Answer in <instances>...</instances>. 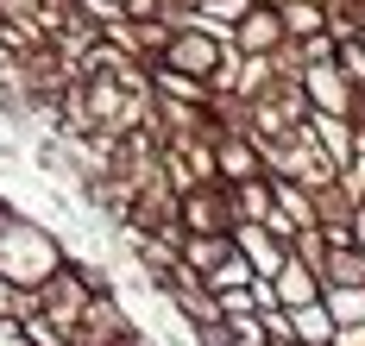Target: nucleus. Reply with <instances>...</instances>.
<instances>
[{"label":"nucleus","mask_w":365,"mask_h":346,"mask_svg":"<svg viewBox=\"0 0 365 346\" xmlns=\"http://www.w3.org/2000/svg\"><path fill=\"white\" fill-rule=\"evenodd\" d=\"M108 6H120V13H126V0H108Z\"/></svg>","instance_id":"15"},{"label":"nucleus","mask_w":365,"mask_h":346,"mask_svg":"<svg viewBox=\"0 0 365 346\" xmlns=\"http://www.w3.org/2000/svg\"><path fill=\"white\" fill-rule=\"evenodd\" d=\"M322 308L334 315V334L359 327L365 321V283H322Z\"/></svg>","instance_id":"9"},{"label":"nucleus","mask_w":365,"mask_h":346,"mask_svg":"<svg viewBox=\"0 0 365 346\" xmlns=\"http://www.w3.org/2000/svg\"><path fill=\"white\" fill-rule=\"evenodd\" d=\"M227 239H233V252L252 265V277H271V271L284 265V252H290V246H284V239H277L271 227H246V221L227 233Z\"/></svg>","instance_id":"6"},{"label":"nucleus","mask_w":365,"mask_h":346,"mask_svg":"<svg viewBox=\"0 0 365 346\" xmlns=\"http://www.w3.org/2000/svg\"><path fill=\"white\" fill-rule=\"evenodd\" d=\"M296 88H302V108L309 114H334V120H353V82L340 76L334 63H302L296 70Z\"/></svg>","instance_id":"2"},{"label":"nucleus","mask_w":365,"mask_h":346,"mask_svg":"<svg viewBox=\"0 0 365 346\" xmlns=\"http://www.w3.org/2000/svg\"><path fill=\"white\" fill-rule=\"evenodd\" d=\"M240 283H252V265H246L240 252H227V258L202 277V290H208V296H220V290H240Z\"/></svg>","instance_id":"12"},{"label":"nucleus","mask_w":365,"mask_h":346,"mask_svg":"<svg viewBox=\"0 0 365 346\" xmlns=\"http://www.w3.org/2000/svg\"><path fill=\"white\" fill-rule=\"evenodd\" d=\"M26 308H32V290H19V283L0 277V321H19Z\"/></svg>","instance_id":"13"},{"label":"nucleus","mask_w":365,"mask_h":346,"mask_svg":"<svg viewBox=\"0 0 365 346\" xmlns=\"http://www.w3.org/2000/svg\"><path fill=\"white\" fill-rule=\"evenodd\" d=\"M334 346H365V321H359V327H340V334H334Z\"/></svg>","instance_id":"14"},{"label":"nucleus","mask_w":365,"mask_h":346,"mask_svg":"<svg viewBox=\"0 0 365 346\" xmlns=\"http://www.w3.org/2000/svg\"><path fill=\"white\" fill-rule=\"evenodd\" d=\"M220 51H227V44H215L208 32H195V26H177L158 63H170V70H182V76H195V82H215V70H220Z\"/></svg>","instance_id":"3"},{"label":"nucleus","mask_w":365,"mask_h":346,"mask_svg":"<svg viewBox=\"0 0 365 346\" xmlns=\"http://www.w3.org/2000/svg\"><path fill=\"white\" fill-rule=\"evenodd\" d=\"M63 258H70V252H63V233H51L44 221H32V214L6 195V208H0V277L19 283V290H38Z\"/></svg>","instance_id":"1"},{"label":"nucleus","mask_w":365,"mask_h":346,"mask_svg":"<svg viewBox=\"0 0 365 346\" xmlns=\"http://www.w3.org/2000/svg\"><path fill=\"white\" fill-rule=\"evenodd\" d=\"M284 19H277V6H264V0H252L240 19H233V51L240 57H277L284 51Z\"/></svg>","instance_id":"4"},{"label":"nucleus","mask_w":365,"mask_h":346,"mask_svg":"<svg viewBox=\"0 0 365 346\" xmlns=\"http://www.w3.org/2000/svg\"><path fill=\"white\" fill-rule=\"evenodd\" d=\"M334 70H340V76L353 82V95H365V38H359V32L334 44Z\"/></svg>","instance_id":"11"},{"label":"nucleus","mask_w":365,"mask_h":346,"mask_svg":"<svg viewBox=\"0 0 365 346\" xmlns=\"http://www.w3.org/2000/svg\"><path fill=\"white\" fill-rule=\"evenodd\" d=\"M227 252H233V239H227V233H177V258L195 271V277H208Z\"/></svg>","instance_id":"7"},{"label":"nucleus","mask_w":365,"mask_h":346,"mask_svg":"<svg viewBox=\"0 0 365 346\" xmlns=\"http://www.w3.org/2000/svg\"><path fill=\"white\" fill-rule=\"evenodd\" d=\"M322 283H365V252L359 246H328L322 252V265H315Z\"/></svg>","instance_id":"10"},{"label":"nucleus","mask_w":365,"mask_h":346,"mask_svg":"<svg viewBox=\"0 0 365 346\" xmlns=\"http://www.w3.org/2000/svg\"><path fill=\"white\" fill-rule=\"evenodd\" d=\"M277 19H284V38H315V32H328V6L322 0H277Z\"/></svg>","instance_id":"8"},{"label":"nucleus","mask_w":365,"mask_h":346,"mask_svg":"<svg viewBox=\"0 0 365 346\" xmlns=\"http://www.w3.org/2000/svg\"><path fill=\"white\" fill-rule=\"evenodd\" d=\"M264 283H271L277 308H302V303H315V296H322V277H315V265H302L296 252H284V265L271 271Z\"/></svg>","instance_id":"5"}]
</instances>
